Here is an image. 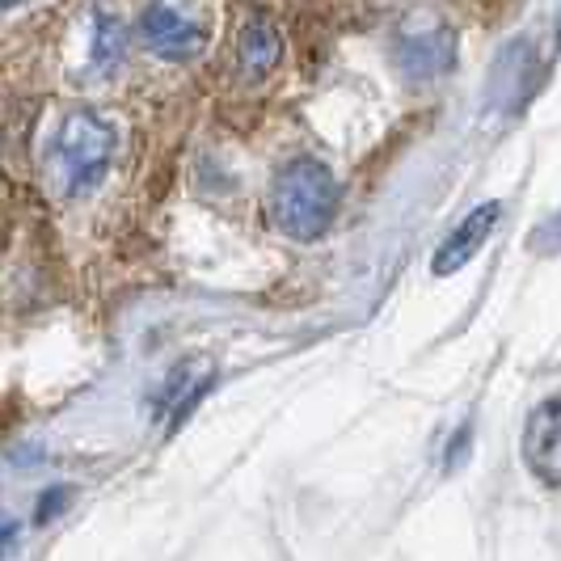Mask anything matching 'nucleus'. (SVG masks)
<instances>
[{
	"label": "nucleus",
	"mask_w": 561,
	"mask_h": 561,
	"mask_svg": "<svg viewBox=\"0 0 561 561\" xmlns=\"http://www.w3.org/2000/svg\"><path fill=\"white\" fill-rule=\"evenodd\" d=\"M114 123L102 118L98 111H72L51 136L47 148V182L59 198H81L89 195L114 161Z\"/></svg>",
	"instance_id": "f257e3e1"
},
{
	"label": "nucleus",
	"mask_w": 561,
	"mask_h": 561,
	"mask_svg": "<svg viewBox=\"0 0 561 561\" xmlns=\"http://www.w3.org/2000/svg\"><path fill=\"white\" fill-rule=\"evenodd\" d=\"M337 216V182L334 173L312 161L296 157L275 173L271 182V220L291 241H317Z\"/></svg>",
	"instance_id": "f03ea898"
},
{
	"label": "nucleus",
	"mask_w": 561,
	"mask_h": 561,
	"mask_svg": "<svg viewBox=\"0 0 561 561\" xmlns=\"http://www.w3.org/2000/svg\"><path fill=\"white\" fill-rule=\"evenodd\" d=\"M140 38L157 59L186 64L207 47V22L191 0H148L140 13Z\"/></svg>",
	"instance_id": "7ed1b4c3"
},
{
	"label": "nucleus",
	"mask_w": 561,
	"mask_h": 561,
	"mask_svg": "<svg viewBox=\"0 0 561 561\" xmlns=\"http://www.w3.org/2000/svg\"><path fill=\"white\" fill-rule=\"evenodd\" d=\"M393 59L405 81H439L456 64V34L431 13H410L393 38Z\"/></svg>",
	"instance_id": "20e7f679"
},
{
	"label": "nucleus",
	"mask_w": 561,
	"mask_h": 561,
	"mask_svg": "<svg viewBox=\"0 0 561 561\" xmlns=\"http://www.w3.org/2000/svg\"><path fill=\"white\" fill-rule=\"evenodd\" d=\"M524 465L549 490H561V401H540L524 422Z\"/></svg>",
	"instance_id": "39448f33"
},
{
	"label": "nucleus",
	"mask_w": 561,
	"mask_h": 561,
	"mask_svg": "<svg viewBox=\"0 0 561 561\" xmlns=\"http://www.w3.org/2000/svg\"><path fill=\"white\" fill-rule=\"evenodd\" d=\"M499 220H503V203L490 198V203L473 207V211L444 237V245L431 257V271H435V275H456V271H465V266L485 250V241H490V232L499 228Z\"/></svg>",
	"instance_id": "423d86ee"
},
{
	"label": "nucleus",
	"mask_w": 561,
	"mask_h": 561,
	"mask_svg": "<svg viewBox=\"0 0 561 561\" xmlns=\"http://www.w3.org/2000/svg\"><path fill=\"white\" fill-rule=\"evenodd\" d=\"M237 59L245 68V77H266L275 72V64L283 59V34L271 18L253 13L250 22L241 26V38H237Z\"/></svg>",
	"instance_id": "0eeeda50"
},
{
	"label": "nucleus",
	"mask_w": 561,
	"mask_h": 561,
	"mask_svg": "<svg viewBox=\"0 0 561 561\" xmlns=\"http://www.w3.org/2000/svg\"><path fill=\"white\" fill-rule=\"evenodd\" d=\"M123 59H127V26H123L118 13L98 9L93 13V34H89V64L98 72H114Z\"/></svg>",
	"instance_id": "6e6552de"
},
{
	"label": "nucleus",
	"mask_w": 561,
	"mask_h": 561,
	"mask_svg": "<svg viewBox=\"0 0 561 561\" xmlns=\"http://www.w3.org/2000/svg\"><path fill=\"white\" fill-rule=\"evenodd\" d=\"M528 250L545 253V257H549V253H561V207L528 237Z\"/></svg>",
	"instance_id": "1a4fd4ad"
},
{
	"label": "nucleus",
	"mask_w": 561,
	"mask_h": 561,
	"mask_svg": "<svg viewBox=\"0 0 561 561\" xmlns=\"http://www.w3.org/2000/svg\"><path fill=\"white\" fill-rule=\"evenodd\" d=\"M469 439H473V426H460L456 444H448V456H444V465H448V469H456V465L465 460V451H469Z\"/></svg>",
	"instance_id": "9d476101"
},
{
	"label": "nucleus",
	"mask_w": 561,
	"mask_h": 561,
	"mask_svg": "<svg viewBox=\"0 0 561 561\" xmlns=\"http://www.w3.org/2000/svg\"><path fill=\"white\" fill-rule=\"evenodd\" d=\"M13 540H18V528L13 524H0V561L13 553Z\"/></svg>",
	"instance_id": "9b49d317"
},
{
	"label": "nucleus",
	"mask_w": 561,
	"mask_h": 561,
	"mask_svg": "<svg viewBox=\"0 0 561 561\" xmlns=\"http://www.w3.org/2000/svg\"><path fill=\"white\" fill-rule=\"evenodd\" d=\"M9 4H22V0H0V9H9Z\"/></svg>",
	"instance_id": "f8f14e48"
}]
</instances>
